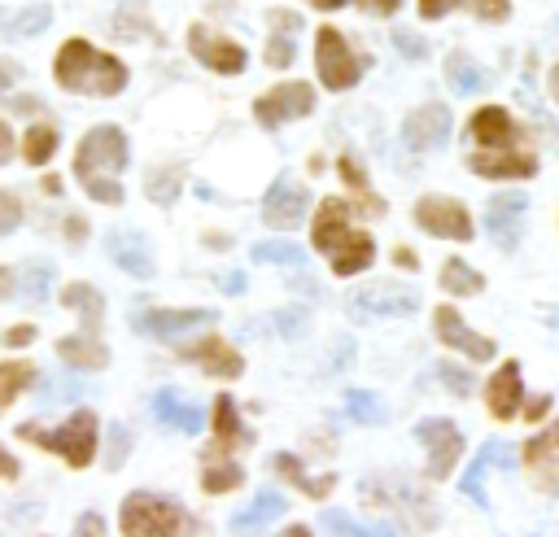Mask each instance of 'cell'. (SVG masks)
I'll return each instance as SVG.
<instances>
[{
    "mask_svg": "<svg viewBox=\"0 0 559 537\" xmlns=\"http://www.w3.org/2000/svg\"><path fill=\"white\" fill-rule=\"evenodd\" d=\"M550 96H555V100H559V65H555V70H550Z\"/></svg>",
    "mask_w": 559,
    "mask_h": 537,
    "instance_id": "57",
    "label": "cell"
},
{
    "mask_svg": "<svg viewBox=\"0 0 559 537\" xmlns=\"http://www.w3.org/2000/svg\"><path fill=\"white\" fill-rule=\"evenodd\" d=\"M114 26H118V35H122V39H135V35H144V13L135 17V9H118Z\"/></svg>",
    "mask_w": 559,
    "mask_h": 537,
    "instance_id": "42",
    "label": "cell"
},
{
    "mask_svg": "<svg viewBox=\"0 0 559 537\" xmlns=\"http://www.w3.org/2000/svg\"><path fill=\"white\" fill-rule=\"evenodd\" d=\"M57 354H61V362L83 367V371H96V367L109 362L105 341H87V336H61V341H57Z\"/></svg>",
    "mask_w": 559,
    "mask_h": 537,
    "instance_id": "30",
    "label": "cell"
},
{
    "mask_svg": "<svg viewBox=\"0 0 559 537\" xmlns=\"http://www.w3.org/2000/svg\"><path fill=\"white\" fill-rule=\"evenodd\" d=\"M122 170H127V135L109 122L92 127L74 148V179L83 183V192L92 201L118 205L122 201V183H118Z\"/></svg>",
    "mask_w": 559,
    "mask_h": 537,
    "instance_id": "2",
    "label": "cell"
},
{
    "mask_svg": "<svg viewBox=\"0 0 559 537\" xmlns=\"http://www.w3.org/2000/svg\"><path fill=\"white\" fill-rule=\"evenodd\" d=\"M341 179L367 201V214H384V201L380 196H371V188H367V179H362V166L354 162V157H341Z\"/></svg>",
    "mask_w": 559,
    "mask_h": 537,
    "instance_id": "39",
    "label": "cell"
},
{
    "mask_svg": "<svg viewBox=\"0 0 559 537\" xmlns=\"http://www.w3.org/2000/svg\"><path fill=\"white\" fill-rule=\"evenodd\" d=\"M275 31H271V39H266V65H275V70H284L288 61H293V35H297V26H301V17L293 13V9H284V13H275Z\"/></svg>",
    "mask_w": 559,
    "mask_h": 537,
    "instance_id": "31",
    "label": "cell"
},
{
    "mask_svg": "<svg viewBox=\"0 0 559 537\" xmlns=\"http://www.w3.org/2000/svg\"><path fill=\"white\" fill-rule=\"evenodd\" d=\"M9 157H13V131H9L4 122H0V166H4Z\"/></svg>",
    "mask_w": 559,
    "mask_h": 537,
    "instance_id": "50",
    "label": "cell"
},
{
    "mask_svg": "<svg viewBox=\"0 0 559 537\" xmlns=\"http://www.w3.org/2000/svg\"><path fill=\"white\" fill-rule=\"evenodd\" d=\"M271 472L275 476H284L288 485H297L301 493H310V498H323L332 485H336V476H310L306 467H301V458L297 454H275L271 458Z\"/></svg>",
    "mask_w": 559,
    "mask_h": 537,
    "instance_id": "29",
    "label": "cell"
},
{
    "mask_svg": "<svg viewBox=\"0 0 559 537\" xmlns=\"http://www.w3.org/2000/svg\"><path fill=\"white\" fill-rule=\"evenodd\" d=\"M445 135H450V109H445V105H437V100L419 105V109H415V114H406V122H402V144H406V148H415V153L441 148V144H445Z\"/></svg>",
    "mask_w": 559,
    "mask_h": 537,
    "instance_id": "18",
    "label": "cell"
},
{
    "mask_svg": "<svg viewBox=\"0 0 559 537\" xmlns=\"http://www.w3.org/2000/svg\"><path fill=\"white\" fill-rule=\"evenodd\" d=\"M472 13L485 22H502V17H511V4H472Z\"/></svg>",
    "mask_w": 559,
    "mask_h": 537,
    "instance_id": "46",
    "label": "cell"
},
{
    "mask_svg": "<svg viewBox=\"0 0 559 537\" xmlns=\"http://www.w3.org/2000/svg\"><path fill=\"white\" fill-rule=\"evenodd\" d=\"M17 472H22V467H17V458H13V454H4V450H0V476H4V480H13V476H17Z\"/></svg>",
    "mask_w": 559,
    "mask_h": 537,
    "instance_id": "51",
    "label": "cell"
},
{
    "mask_svg": "<svg viewBox=\"0 0 559 537\" xmlns=\"http://www.w3.org/2000/svg\"><path fill=\"white\" fill-rule=\"evenodd\" d=\"M432 332H437V341H441V345H450V349L467 354L472 362H489V358H493V341H489V336H480V332H472L454 306H437V314H432Z\"/></svg>",
    "mask_w": 559,
    "mask_h": 537,
    "instance_id": "16",
    "label": "cell"
},
{
    "mask_svg": "<svg viewBox=\"0 0 559 537\" xmlns=\"http://www.w3.org/2000/svg\"><path fill=\"white\" fill-rule=\"evenodd\" d=\"M511 463H515V454H511V445L507 441H485L480 450H476V458H472V467H467V476H463V498H472L476 506H489V498H485V472H511Z\"/></svg>",
    "mask_w": 559,
    "mask_h": 537,
    "instance_id": "22",
    "label": "cell"
},
{
    "mask_svg": "<svg viewBox=\"0 0 559 537\" xmlns=\"http://www.w3.org/2000/svg\"><path fill=\"white\" fill-rule=\"evenodd\" d=\"M445 79L459 96H472V92H485V70L467 57V52H450L445 57Z\"/></svg>",
    "mask_w": 559,
    "mask_h": 537,
    "instance_id": "32",
    "label": "cell"
},
{
    "mask_svg": "<svg viewBox=\"0 0 559 537\" xmlns=\"http://www.w3.org/2000/svg\"><path fill=\"white\" fill-rule=\"evenodd\" d=\"M454 4H419V17H445Z\"/></svg>",
    "mask_w": 559,
    "mask_h": 537,
    "instance_id": "53",
    "label": "cell"
},
{
    "mask_svg": "<svg viewBox=\"0 0 559 537\" xmlns=\"http://www.w3.org/2000/svg\"><path fill=\"white\" fill-rule=\"evenodd\" d=\"M188 48H192L197 61H205V65L218 70V74H240V70L249 65V52H245L236 39H227V35L201 26V22L188 26Z\"/></svg>",
    "mask_w": 559,
    "mask_h": 537,
    "instance_id": "13",
    "label": "cell"
},
{
    "mask_svg": "<svg viewBox=\"0 0 559 537\" xmlns=\"http://www.w3.org/2000/svg\"><path fill=\"white\" fill-rule=\"evenodd\" d=\"M148 196H153L157 205H175V196H179V175H175V170H153V175H148Z\"/></svg>",
    "mask_w": 559,
    "mask_h": 537,
    "instance_id": "40",
    "label": "cell"
},
{
    "mask_svg": "<svg viewBox=\"0 0 559 537\" xmlns=\"http://www.w3.org/2000/svg\"><path fill=\"white\" fill-rule=\"evenodd\" d=\"M127 458V432L122 428H114V454H109V467H118Z\"/></svg>",
    "mask_w": 559,
    "mask_h": 537,
    "instance_id": "48",
    "label": "cell"
},
{
    "mask_svg": "<svg viewBox=\"0 0 559 537\" xmlns=\"http://www.w3.org/2000/svg\"><path fill=\"white\" fill-rule=\"evenodd\" d=\"M74 537H105V520H100L96 511L79 515V528H74Z\"/></svg>",
    "mask_w": 559,
    "mask_h": 537,
    "instance_id": "45",
    "label": "cell"
},
{
    "mask_svg": "<svg viewBox=\"0 0 559 537\" xmlns=\"http://www.w3.org/2000/svg\"><path fill=\"white\" fill-rule=\"evenodd\" d=\"M362 13H376V17H389V13H397V4H362Z\"/></svg>",
    "mask_w": 559,
    "mask_h": 537,
    "instance_id": "55",
    "label": "cell"
},
{
    "mask_svg": "<svg viewBox=\"0 0 559 537\" xmlns=\"http://www.w3.org/2000/svg\"><path fill=\"white\" fill-rule=\"evenodd\" d=\"M284 511H288V498H284L280 489H262L245 511H236V515H231V524H227V528H231L236 537H258V533H266Z\"/></svg>",
    "mask_w": 559,
    "mask_h": 537,
    "instance_id": "23",
    "label": "cell"
},
{
    "mask_svg": "<svg viewBox=\"0 0 559 537\" xmlns=\"http://www.w3.org/2000/svg\"><path fill=\"white\" fill-rule=\"evenodd\" d=\"M96 432H100V423H96L92 410H74L70 419H61L52 428H39V423H22L17 428L22 441H35L39 450H52L70 467H87L96 458Z\"/></svg>",
    "mask_w": 559,
    "mask_h": 537,
    "instance_id": "7",
    "label": "cell"
},
{
    "mask_svg": "<svg viewBox=\"0 0 559 537\" xmlns=\"http://www.w3.org/2000/svg\"><path fill=\"white\" fill-rule=\"evenodd\" d=\"M52 153H57V131H52V127H31L26 140H22V157H26L31 166H44Z\"/></svg>",
    "mask_w": 559,
    "mask_h": 537,
    "instance_id": "36",
    "label": "cell"
},
{
    "mask_svg": "<svg viewBox=\"0 0 559 537\" xmlns=\"http://www.w3.org/2000/svg\"><path fill=\"white\" fill-rule=\"evenodd\" d=\"M9 293H13V275L0 266V297H9Z\"/></svg>",
    "mask_w": 559,
    "mask_h": 537,
    "instance_id": "56",
    "label": "cell"
},
{
    "mask_svg": "<svg viewBox=\"0 0 559 537\" xmlns=\"http://www.w3.org/2000/svg\"><path fill=\"white\" fill-rule=\"evenodd\" d=\"M467 166L485 179H528L537 175V153L502 105H485L467 118Z\"/></svg>",
    "mask_w": 559,
    "mask_h": 537,
    "instance_id": "1",
    "label": "cell"
},
{
    "mask_svg": "<svg viewBox=\"0 0 559 537\" xmlns=\"http://www.w3.org/2000/svg\"><path fill=\"white\" fill-rule=\"evenodd\" d=\"M419 310V293L406 284H367L358 293H349V314L354 319H376V314H415Z\"/></svg>",
    "mask_w": 559,
    "mask_h": 537,
    "instance_id": "12",
    "label": "cell"
},
{
    "mask_svg": "<svg viewBox=\"0 0 559 537\" xmlns=\"http://www.w3.org/2000/svg\"><path fill=\"white\" fill-rule=\"evenodd\" d=\"M524 467L542 493H559V419L524 441Z\"/></svg>",
    "mask_w": 559,
    "mask_h": 537,
    "instance_id": "17",
    "label": "cell"
},
{
    "mask_svg": "<svg viewBox=\"0 0 559 537\" xmlns=\"http://www.w3.org/2000/svg\"><path fill=\"white\" fill-rule=\"evenodd\" d=\"M524 210H528V196H524V192H498V196H489V205H485V227H489V236H493L502 249H515V244H520Z\"/></svg>",
    "mask_w": 559,
    "mask_h": 537,
    "instance_id": "19",
    "label": "cell"
},
{
    "mask_svg": "<svg viewBox=\"0 0 559 537\" xmlns=\"http://www.w3.org/2000/svg\"><path fill=\"white\" fill-rule=\"evenodd\" d=\"M153 415H157L162 428H175V432H201V423H205V410L197 402L179 397L175 389H162L153 397Z\"/></svg>",
    "mask_w": 559,
    "mask_h": 537,
    "instance_id": "26",
    "label": "cell"
},
{
    "mask_svg": "<svg viewBox=\"0 0 559 537\" xmlns=\"http://www.w3.org/2000/svg\"><path fill=\"white\" fill-rule=\"evenodd\" d=\"M48 22H52V4H0V35L4 39L39 35Z\"/></svg>",
    "mask_w": 559,
    "mask_h": 537,
    "instance_id": "27",
    "label": "cell"
},
{
    "mask_svg": "<svg viewBox=\"0 0 559 537\" xmlns=\"http://www.w3.org/2000/svg\"><path fill=\"white\" fill-rule=\"evenodd\" d=\"M485 402H489V415L493 419H515L520 415V402H524V380H520V362H502L485 389Z\"/></svg>",
    "mask_w": 559,
    "mask_h": 537,
    "instance_id": "24",
    "label": "cell"
},
{
    "mask_svg": "<svg viewBox=\"0 0 559 537\" xmlns=\"http://www.w3.org/2000/svg\"><path fill=\"white\" fill-rule=\"evenodd\" d=\"M345 410L358 419V423H384L389 415H384V402L376 397V393H362V389H349L345 393Z\"/></svg>",
    "mask_w": 559,
    "mask_h": 537,
    "instance_id": "38",
    "label": "cell"
},
{
    "mask_svg": "<svg viewBox=\"0 0 559 537\" xmlns=\"http://www.w3.org/2000/svg\"><path fill=\"white\" fill-rule=\"evenodd\" d=\"M393 44H397V52H406L411 61L428 57V44H424V39H415V35H406V31H393Z\"/></svg>",
    "mask_w": 559,
    "mask_h": 537,
    "instance_id": "44",
    "label": "cell"
},
{
    "mask_svg": "<svg viewBox=\"0 0 559 537\" xmlns=\"http://www.w3.org/2000/svg\"><path fill=\"white\" fill-rule=\"evenodd\" d=\"M205 323H214V310H140V314H131V327L144 336H157V341H175L179 332H192Z\"/></svg>",
    "mask_w": 559,
    "mask_h": 537,
    "instance_id": "20",
    "label": "cell"
},
{
    "mask_svg": "<svg viewBox=\"0 0 559 537\" xmlns=\"http://www.w3.org/2000/svg\"><path fill=\"white\" fill-rule=\"evenodd\" d=\"M288 537H310V528H301V524H297V528H293Z\"/></svg>",
    "mask_w": 559,
    "mask_h": 537,
    "instance_id": "58",
    "label": "cell"
},
{
    "mask_svg": "<svg viewBox=\"0 0 559 537\" xmlns=\"http://www.w3.org/2000/svg\"><path fill=\"white\" fill-rule=\"evenodd\" d=\"M415 437L428 445V476L445 480L463 454V432L450 419H424V423H415Z\"/></svg>",
    "mask_w": 559,
    "mask_h": 537,
    "instance_id": "14",
    "label": "cell"
},
{
    "mask_svg": "<svg viewBox=\"0 0 559 537\" xmlns=\"http://www.w3.org/2000/svg\"><path fill=\"white\" fill-rule=\"evenodd\" d=\"M314 109V87L310 83H280L253 100V114L262 127H284L293 118H306Z\"/></svg>",
    "mask_w": 559,
    "mask_h": 537,
    "instance_id": "10",
    "label": "cell"
},
{
    "mask_svg": "<svg viewBox=\"0 0 559 537\" xmlns=\"http://www.w3.org/2000/svg\"><path fill=\"white\" fill-rule=\"evenodd\" d=\"M214 441L205 450V467H201V489L205 493H227L236 485H245V467L236 463V450L253 445V432L236 419V402L227 393L214 397Z\"/></svg>",
    "mask_w": 559,
    "mask_h": 537,
    "instance_id": "4",
    "label": "cell"
},
{
    "mask_svg": "<svg viewBox=\"0 0 559 537\" xmlns=\"http://www.w3.org/2000/svg\"><path fill=\"white\" fill-rule=\"evenodd\" d=\"M415 223L445 240H472V214L454 196H424L415 205Z\"/></svg>",
    "mask_w": 559,
    "mask_h": 537,
    "instance_id": "15",
    "label": "cell"
},
{
    "mask_svg": "<svg viewBox=\"0 0 559 537\" xmlns=\"http://www.w3.org/2000/svg\"><path fill=\"white\" fill-rule=\"evenodd\" d=\"M323 533L328 537H397L389 524H362V520H349L345 511H328L323 515Z\"/></svg>",
    "mask_w": 559,
    "mask_h": 537,
    "instance_id": "33",
    "label": "cell"
},
{
    "mask_svg": "<svg viewBox=\"0 0 559 537\" xmlns=\"http://www.w3.org/2000/svg\"><path fill=\"white\" fill-rule=\"evenodd\" d=\"M441 288L445 293H454V297H472V293H480L485 288V279L467 266V262H459V258H450V262H441Z\"/></svg>",
    "mask_w": 559,
    "mask_h": 537,
    "instance_id": "35",
    "label": "cell"
},
{
    "mask_svg": "<svg viewBox=\"0 0 559 537\" xmlns=\"http://www.w3.org/2000/svg\"><path fill=\"white\" fill-rule=\"evenodd\" d=\"M105 249H109V258H114L127 275H135V279H148V275H153V258H148V249H144V236L118 227V231L105 236Z\"/></svg>",
    "mask_w": 559,
    "mask_h": 537,
    "instance_id": "25",
    "label": "cell"
},
{
    "mask_svg": "<svg viewBox=\"0 0 559 537\" xmlns=\"http://www.w3.org/2000/svg\"><path fill=\"white\" fill-rule=\"evenodd\" d=\"M17 74H22V70H17V61H4V57H0V92H4V87H13V83H17Z\"/></svg>",
    "mask_w": 559,
    "mask_h": 537,
    "instance_id": "49",
    "label": "cell"
},
{
    "mask_svg": "<svg viewBox=\"0 0 559 537\" xmlns=\"http://www.w3.org/2000/svg\"><path fill=\"white\" fill-rule=\"evenodd\" d=\"M118 528H122V537H192L197 520L175 498L140 489V493H127V502L118 511Z\"/></svg>",
    "mask_w": 559,
    "mask_h": 537,
    "instance_id": "6",
    "label": "cell"
},
{
    "mask_svg": "<svg viewBox=\"0 0 559 537\" xmlns=\"http://www.w3.org/2000/svg\"><path fill=\"white\" fill-rule=\"evenodd\" d=\"M218 284H223V288H227V293H240V288H245V279H240V275H236V271H227V275H223V279H218Z\"/></svg>",
    "mask_w": 559,
    "mask_h": 537,
    "instance_id": "54",
    "label": "cell"
},
{
    "mask_svg": "<svg viewBox=\"0 0 559 537\" xmlns=\"http://www.w3.org/2000/svg\"><path fill=\"white\" fill-rule=\"evenodd\" d=\"M306 210H310V196L293 175H280L262 196V223L275 231H293L306 218Z\"/></svg>",
    "mask_w": 559,
    "mask_h": 537,
    "instance_id": "11",
    "label": "cell"
},
{
    "mask_svg": "<svg viewBox=\"0 0 559 537\" xmlns=\"http://www.w3.org/2000/svg\"><path fill=\"white\" fill-rule=\"evenodd\" d=\"M31 336H35V327H26V323H22V327H9V336H4V341H9V345H22V341H31Z\"/></svg>",
    "mask_w": 559,
    "mask_h": 537,
    "instance_id": "52",
    "label": "cell"
},
{
    "mask_svg": "<svg viewBox=\"0 0 559 537\" xmlns=\"http://www.w3.org/2000/svg\"><path fill=\"white\" fill-rule=\"evenodd\" d=\"M22 223V205L13 192H0V231H13Z\"/></svg>",
    "mask_w": 559,
    "mask_h": 537,
    "instance_id": "43",
    "label": "cell"
},
{
    "mask_svg": "<svg viewBox=\"0 0 559 537\" xmlns=\"http://www.w3.org/2000/svg\"><path fill=\"white\" fill-rule=\"evenodd\" d=\"M35 380H39L35 362H26V358H17V362H0V410H4L22 389H31Z\"/></svg>",
    "mask_w": 559,
    "mask_h": 537,
    "instance_id": "34",
    "label": "cell"
},
{
    "mask_svg": "<svg viewBox=\"0 0 559 537\" xmlns=\"http://www.w3.org/2000/svg\"><path fill=\"white\" fill-rule=\"evenodd\" d=\"M61 301H66L70 310H79V319H83V332H79V336L100 341V314H105V297H100L92 284H66V288H61Z\"/></svg>",
    "mask_w": 559,
    "mask_h": 537,
    "instance_id": "28",
    "label": "cell"
},
{
    "mask_svg": "<svg viewBox=\"0 0 559 537\" xmlns=\"http://www.w3.org/2000/svg\"><path fill=\"white\" fill-rule=\"evenodd\" d=\"M314 65H319L323 87H332V92H345V87H354L362 79V57L349 48V39L336 26H319V35H314Z\"/></svg>",
    "mask_w": 559,
    "mask_h": 537,
    "instance_id": "8",
    "label": "cell"
},
{
    "mask_svg": "<svg viewBox=\"0 0 559 537\" xmlns=\"http://www.w3.org/2000/svg\"><path fill=\"white\" fill-rule=\"evenodd\" d=\"M550 410V393H542V397H533L528 406H524V419H542Z\"/></svg>",
    "mask_w": 559,
    "mask_h": 537,
    "instance_id": "47",
    "label": "cell"
},
{
    "mask_svg": "<svg viewBox=\"0 0 559 537\" xmlns=\"http://www.w3.org/2000/svg\"><path fill=\"white\" fill-rule=\"evenodd\" d=\"M179 354L188 358V362H197L201 371H210V375H223V380H231V375H240L245 371V358L227 345V341H218V336H197V341H183L179 345Z\"/></svg>",
    "mask_w": 559,
    "mask_h": 537,
    "instance_id": "21",
    "label": "cell"
},
{
    "mask_svg": "<svg viewBox=\"0 0 559 537\" xmlns=\"http://www.w3.org/2000/svg\"><path fill=\"white\" fill-rule=\"evenodd\" d=\"M362 502L384 506V511H402L415 528H432L437 524V511H432L428 493L419 485H406V480H362Z\"/></svg>",
    "mask_w": 559,
    "mask_h": 537,
    "instance_id": "9",
    "label": "cell"
},
{
    "mask_svg": "<svg viewBox=\"0 0 559 537\" xmlns=\"http://www.w3.org/2000/svg\"><path fill=\"white\" fill-rule=\"evenodd\" d=\"M314 249L328 253V262H332L336 275H358L376 258V240L349 223V201H341V196L319 201V214H314Z\"/></svg>",
    "mask_w": 559,
    "mask_h": 537,
    "instance_id": "3",
    "label": "cell"
},
{
    "mask_svg": "<svg viewBox=\"0 0 559 537\" xmlns=\"http://www.w3.org/2000/svg\"><path fill=\"white\" fill-rule=\"evenodd\" d=\"M437 375H441V384L454 393V397H467L472 393V375L463 371V367H450V362H437Z\"/></svg>",
    "mask_w": 559,
    "mask_h": 537,
    "instance_id": "41",
    "label": "cell"
},
{
    "mask_svg": "<svg viewBox=\"0 0 559 537\" xmlns=\"http://www.w3.org/2000/svg\"><path fill=\"white\" fill-rule=\"evenodd\" d=\"M253 262H284V266H306V249L293 240H262L253 244Z\"/></svg>",
    "mask_w": 559,
    "mask_h": 537,
    "instance_id": "37",
    "label": "cell"
},
{
    "mask_svg": "<svg viewBox=\"0 0 559 537\" xmlns=\"http://www.w3.org/2000/svg\"><path fill=\"white\" fill-rule=\"evenodd\" d=\"M52 74H57V83L66 92H79V96H118L127 87V65L118 57L92 48L87 39L61 44Z\"/></svg>",
    "mask_w": 559,
    "mask_h": 537,
    "instance_id": "5",
    "label": "cell"
}]
</instances>
